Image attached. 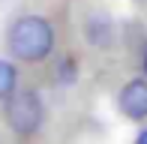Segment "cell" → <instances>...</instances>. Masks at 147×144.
Here are the masks:
<instances>
[{
	"instance_id": "cell-1",
	"label": "cell",
	"mask_w": 147,
	"mask_h": 144,
	"mask_svg": "<svg viewBox=\"0 0 147 144\" xmlns=\"http://www.w3.org/2000/svg\"><path fill=\"white\" fill-rule=\"evenodd\" d=\"M9 51L18 60L39 63L54 51V27L42 15H21L6 33Z\"/></svg>"
},
{
	"instance_id": "cell-2",
	"label": "cell",
	"mask_w": 147,
	"mask_h": 144,
	"mask_svg": "<svg viewBox=\"0 0 147 144\" xmlns=\"http://www.w3.org/2000/svg\"><path fill=\"white\" fill-rule=\"evenodd\" d=\"M3 117L15 135H33L45 120V108L33 90H15L9 99H3Z\"/></svg>"
},
{
	"instance_id": "cell-3",
	"label": "cell",
	"mask_w": 147,
	"mask_h": 144,
	"mask_svg": "<svg viewBox=\"0 0 147 144\" xmlns=\"http://www.w3.org/2000/svg\"><path fill=\"white\" fill-rule=\"evenodd\" d=\"M117 105L129 120H144L147 117V81L135 78V81L123 84V90L117 96Z\"/></svg>"
},
{
	"instance_id": "cell-4",
	"label": "cell",
	"mask_w": 147,
	"mask_h": 144,
	"mask_svg": "<svg viewBox=\"0 0 147 144\" xmlns=\"http://www.w3.org/2000/svg\"><path fill=\"white\" fill-rule=\"evenodd\" d=\"M15 84H18V72L9 60H0V102L9 99L15 93Z\"/></svg>"
},
{
	"instance_id": "cell-5",
	"label": "cell",
	"mask_w": 147,
	"mask_h": 144,
	"mask_svg": "<svg viewBox=\"0 0 147 144\" xmlns=\"http://www.w3.org/2000/svg\"><path fill=\"white\" fill-rule=\"evenodd\" d=\"M135 144H147V129H144V132H141V135L135 138Z\"/></svg>"
},
{
	"instance_id": "cell-6",
	"label": "cell",
	"mask_w": 147,
	"mask_h": 144,
	"mask_svg": "<svg viewBox=\"0 0 147 144\" xmlns=\"http://www.w3.org/2000/svg\"><path fill=\"white\" fill-rule=\"evenodd\" d=\"M144 75H147V54H144Z\"/></svg>"
}]
</instances>
